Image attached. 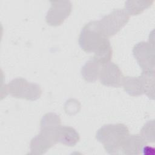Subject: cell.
<instances>
[{
  "label": "cell",
  "mask_w": 155,
  "mask_h": 155,
  "mask_svg": "<svg viewBox=\"0 0 155 155\" xmlns=\"http://www.w3.org/2000/svg\"><path fill=\"white\" fill-rule=\"evenodd\" d=\"M5 92L14 97L36 101L41 97L42 90L38 84L18 78L13 79L5 86Z\"/></svg>",
  "instance_id": "obj_3"
},
{
  "label": "cell",
  "mask_w": 155,
  "mask_h": 155,
  "mask_svg": "<svg viewBox=\"0 0 155 155\" xmlns=\"http://www.w3.org/2000/svg\"><path fill=\"white\" fill-rule=\"evenodd\" d=\"M154 1H127L125 2V10L128 15H137L151 7Z\"/></svg>",
  "instance_id": "obj_13"
},
{
  "label": "cell",
  "mask_w": 155,
  "mask_h": 155,
  "mask_svg": "<svg viewBox=\"0 0 155 155\" xmlns=\"http://www.w3.org/2000/svg\"><path fill=\"white\" fill-rule=\"evenodd\" d=\"M122 85L125 91L131 96H137L145 94L144 82L142 76L124 77Z\"/></svg>",
  "instance_id": "obj_10"
},
{
  "label": "cell",
  "mask_w": 155,
  "mask_h": 155,
  "mask_svg": "<svg viewBox=\"0 0 155 155\" xmlns=\"http://www.w3.org/2000/svg\"><path fill=\"white\" fill-rule=\"evenodd\" d=\"M140 135L147 142H154V120L147 122L140 130Z\"/></svg>",
  "instance_id": "obj_15"
},
{
  "label": "cell",
  "mask_w": 155,
  "mask_h": 155,
  "mask_svg": "<svg viewBox=\"0 0 155 155\" xmlns=\"http://www.w3.org/2000/svg\"><path fill=\"white\" fill-rule=\"evenodd\" d=\"M133 53L142 71H154L153 42H140L133 49Z\"/></svg>",
  "instance_id": "obj_6"
},
{
  "label": "cell",
  "mask_w": 155,
  "mask_h": 155,
  "mask_svg": "<svg viewBox=\"0 0 155 155\" xmlns=\"http://www.w3.org/2000/svg\"><path fill=\"white\" fill-rule=\"evenodd\" d=\"M109 41L102 31L98 21H91L82 29L79 37L81 48L87 53H95Z\"/></svg>",
  "instance_id": "obj_2"
},
{
  "label": "cell",
  "mask_w": 155,
  "mask_h": 155,
  "mask_svg": "<svg viewBox=\"0 0 155 155\" xmlns=\"http://www.w3.org/2000/svg\"><path fill=\"white\" fill-rule=\"evenodd\" d=\"M59 126L48 127L41 125L40 133L31 140L30 147L31 153L42 154L58 143Z\"/></svg>",
  "instance_id": "obj_4"
},
{
  "label": "cell",
  "mask_w": 155,
  "mask_h": 155,
  "mask_svg": "<svg viewBox=\"0 0 155 155\" xmlns=\"http://www.w3.org/2000/svg\"><path fill=\"white\" fill-rule=\"evenodd\" d=\"M130 16L124 9H114L98 21L103 33L108 38L116 35L128 22Z\"/></svg>",
  "instance_id": "obj_5"
},
{
  "label": "cell",
  "mask_w": 155,
  "mask_h": 155,
  "mask_svg": "<svg viewBox=\"0 0 155 155\" xmlns=\"http://www.w3.org/2000/svg\"><path fill=\"white\" fill-rule=\"evenodd\" d=\"M145 87V94L149 99L154 98V71H142L141 74Z\"/></svg>",
  "instance_id": "obj_14"
},
{
  "label": "cell",
  "mask_w": 155,
  "mask_h": 155,
  "mask_svg": "<svg viewBox=\"0 0 155 155\" xmlns=\"http://www.w3.org/2000/svg\"><path fill=\"white\" fill-rule=\"evenodd\" d=\"M102 65L93 57L82 67L81 72L83 78L88 82H94L99 78Z\"/></svg>",
  "instance_id": "obj_11"
},
{
  "label": "cell",
  "mask_w": 155,
  "mask_h": 155,
  "mask_svg": "<svg viewBox=\"0 0 155 155\" xmlns=\"http://www.w3.org/2000/svg\"><path fill=\"white\" fill-rule=\"evenodd\" d=\"M79 140L78 133L72 127L68 126H59L58 128V142L65 145L73 147Z\"/></svg>",
  "instance_id": "obj_12"
},
{
  "label": "cell",
  "mask_w": 155,
  "mask_h": 155,
  "mask_svg": "<svg viewBox=\"0 0 155 155\" xmlns=\"http://www.w3.org/2000/svg\"><path fill=\"white\" fill-rule=\"evenodd\" d=\"M71 7V2L70 1H51V7L45 16L46 22L51 26L62 24L70 15Z\"/></svg>",
  "instance_id": "obj_7"
},
{
  "label": "cell",
  "mask_w": 155,
  "mask_h": 155,
  "mask_svg": "<svg viewBox=\"0 0 155 155\" xmlns=\"http://www.w3.org/2000/svg\"><path fill=\"white\" fill-rule=\"evenodd\" d=\"M129 135L127 127L123 124H107L101 127L96 133V139L103 144L107 153L118 154Z\"/></svg>",
  "instance_id": "obj_1"
},
{
  "label": "cell",
  "mask_w": 155,
  "mask_h": 155,
  "mask_svg": "<svg viewBox=\"0 0 155 155\" xmlns=\"http://www.w3.org/2000/svg\"><path fill=\"white\" fill-rule=\"evenodd\" d=\"M147 142L139 134L128 135L127 137L121 151L123 154L136 155L142 153Z\"/></svg>",
  "instance_id": "obj_9"
},
{
  "label": "cell",
  "mask_w": 155,
  "mask_h": 155,
  "mask_svg": "<svg viewBox=\"0 0 155 155\" xmlns=\"http://www.w3.org/2000/svg\"><path fill=\"white\" fill-rule=\"evenodd\" d=\"M99 78L101 84L105 86L120 87L124 76L118 65L109 62L102 65Z\"/></svg>",
  "instance_id": "obj_8"
}]
</instances>
